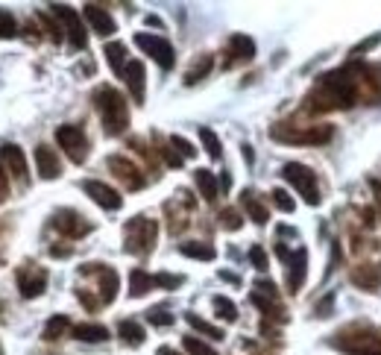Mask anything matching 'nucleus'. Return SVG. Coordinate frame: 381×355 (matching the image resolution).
<instances>
[{
  "instance_id": "obj_40",
  "label": "nucleus",
  "mask_w": 381,
  "mask_h": 355,
  "mask_svg": "<svg viewBox=\"0 0 381 355\" xmlns=\"http://www.w3.org/2000/svg\"><path fill=\"white\" fill-rule=\"evenodd\" d=\"M250 262H252V267H255V271H267V264H270V259H267V253H264V247H261V244H252V247H250Z\"/></svg>"
},
{
  "instance_id": "obj_7",
  "label": "nucleus",
  "mask_w": 381,
  "mask_h": 355,
  "mask_svg": "<svg viewBox=\"0 0 381 355\" xmlns=\"http://www.w3.org/2000/svg\"><path fill=\"white\" fill-rule=\"evenodd\" d=\"M135 44H138L141 51L150 56L162 71H170V68L176 65V51H174V44H170L167 39H162V35L138 33V35H135Z\"/></svg>"
},
{
  "instance_id": "obj_26",
  "label": "nucleus",
  "mask_w": 381,
  "mask_h": 355,
  "mask_svg": "<svg viewBox=\"0 0 381 355\" xmlns=\"http://www.w3.org/2000/svg\"><path fill=\"white\" fill-rule=\"evenodd\" d=\"M118 335H120V340H124L127 347H141L144 338H147L144 326L135 323V320H120V323H118Z\"/></svg>"
},
{
  "instance_id": "obj_38",
  "label": "nucleus",
  "mask_w": 381,
  "mask_h": 355,
  "mask_svg": "<svg viewBox=\"0 0 381 355\" xmlns=\"http://www.w3.org/2000/svg\"><path fill=\"white\" fill-rule=\"evenodd\" d=\"M270 197H273V203H276V209H281V212H285V215H290V212H293V206H297V203H293V200H290V194H288L285 188H273V194H270Z\"/></svg>"
},
{
  "instance_id": "obj_53",
  "label": "nucleus",
  "mask_w": 381,
  "mask_h": 355,
  "mask_svg": "<svg viewBox=\"0 0 381 355\" xmlns=\"http://www.w3.org/2000/svg\"><path fill=\"white\" fill-rule=\"evenodd\" d=\"M0 355H3V347H0Z\"/></svg>"
},
{
  "instance_id": "obj_22",
  "label": "nucleus",
  "mask_w": 381,
  "mask_h": 355,
  "mask_svg": "<svg viewBox=\"0 0 381 355\" xmlns=\"http://www.w3.org/2000/svg\"><path fill=\"white\" fill-rule=\"evenodd\" d=\"M103 56H106V62H109V68H112L118 77H124L127 73V44H120V42H109L106 47H103Z\"/></svg>"
},
{
  "instance_id": "obj_21",
  "label": "nucleus",
  "mask_w": 381,
  "mask_h": 355,
  "mask_svg": "<svg viewBox=\"0 0 381 355\" xmlns=\"http://www.w3.org/2000/svg\"><path fill=\"white\" fill-rule=\"evenodd\" d=\"M241 206H243V212L250 215V220H252V224L264 226L267 220H270V212H267V206H264L261 200L255 197V191H250V188L243 191V194H241Z\"/></svg>"
},
{
  "instance_id": "obj_14",
  "label": "nucleus",
  "mask_w": 381,
  "mask_h": 355,
  "mask_svg": "<svg viewBox=\"0 0 381 355\" xmlns=\"http://www.w3.org/2000/svg\"><path fill=\"white\" fill-rule=\"evenodd\" d=\"M82 191L89 194V197L100 206V209H106V212H118L120 206H124V197H120L112 185H106V182H100V179H85L82 182Z\"/></svg>"
},
{
  "instance_id": "obj_43",
  "label": "nucleus",
  "mask_w": 381,
  "mask_h": 355,
  "mask_svg": "<svg viewBox=\"0 0 381 355\" xmlns=\"http://www.w3.org/2000/svg\"><path fill=\"white\" fill-rule=\"evenodd\" d=\"M77 300H80V302H82V305H85V309H89V311H97V309H100V305H103L100 300H94L89 291H77Z\"/></svg>"
},
{
  "instance_id": "obj_33",
  "label": "nucleus",
  "mask_w": 381,
  "mask_h": 355,
  "mask_svg": "<svg viewBox=\"0 0 381 355\" xmlns=\"http://www.w3.org/2000/svg\"><path fill=\"white\" fill-rule=\"evenodd\" d=\"M214 311H217L220 320H226V323L238 320V305L232 302L229 297H214Z\"/></svg>"
},
{
  "instance_id": "obj_25",
  "label": "nucleus",
  "mask_w": 381,
  "mask_h": 355,
  "mask_svg": "<svg viewBox=\"0 0 381 355\" xmlns=\"http://www.w3.org/2000/svg\"><path fill=\"white\" fill-rule=\"evenodd\" d=\"M194 182H196V188H200V194H203V200L205 203H214L217 200V179H214V174L212 170H205V167H200V170H194Z\"/></svg>"
},
{
  "instance_id": "obj_32",
  "label": "nucleus",
  "mask_w": 381,
  "mask_h": 355,
  "mask_svg": "<svg viewBox=\"0 0 381 355\" xmlns=\"http://www.w3.org/2000/svg\"><path fill=\"white\" fill-rule=\"evenodd\" d=\"M200 141L205 147V153L212 156V158H220L223 156V147H220V138H217V132L212 127H200Z\"/></svg>"
},
{
  "instance_id": "obj_27",
  "label": "nucleus",
  "mask_w": 381,
  "mask_h": 355,
  "mask_svg": "<svg viewBox=\"0 0 381 355\" xmlns=\"http://www.w3.org/2000/svg\"><path fill=\"white\" fill-rule=\"evenodd\" d=\"M179 253L188 255V259H200V262H214L217 250L212 244H203V241H188V244H179Z\"/></svg>"
},
{
  "instance_id": "obj_19",
  "label": "nucleus",
  "mask_w": 381,
  "mask_h": 355,
  "mask_svg": "<svg viewBox=\"0 0 381 355\" xmlns=\"http://www.w3.org/2000/svg\"><path fill=\"white\" fill-rule=\"evenodd\" d=\"M305 264H308V253L305 250H297V253H290V259H288V291L290 293H297L305 282Z\"/></svg>"
},
{
  "instance_id": "obj_11",
  "label": "nucleus",
  "mask_w": 381,
  "mask_h": 355,
  "mask_svg": "<svg viewBox=\"0 0 381 355\" xmlns=\"http://www.w3.org/2000/svg\"><path fill=\"white\" fill-rule=\"evenodd\" d=\"M0 165L6 167L9 179H15L18 185L27 188L30 185V170H27V156L18 144H3L0 147Z\"/></svg>"
},
{
  "instance_id": "obj_42",
  "label": "nucleus",
  "mask_w": 381,
  "mask_h": 355,
  "mask_svg": "<svg viewBox=\"0 0 381 355\" xmlns=\"http://www.w3.org/2000/svg\"><path fill=\"white\" fill-rule=\"evenodd\" d=\"M182 282H185V279L174 276V273H158V276H156V285H158V288H170V291H174V288H179Z\"/></svg>"
},
{
  "instance_id": "obj_17",
  "label": "nucleus",
  "mask_w": 381,
  "mask_h": 355,
  "mask_svg": "<svg viewBox=\"0 0 381 355\" xmlns=\"http://www.w3.org/2000/svg\"><path fill=\"white\" fill-rule=\"evenodd\" d=\"M82 15H85V21L91 24V30H94L97 35H112V33L118 30L115 18L109 15V9H103L100 3H85V6H82Z\"/></svg>"
},
{
  "instance_id": "obj_48",
  "label": "nucleus",
  "mask_w": 381,
  "mask_h": 355,
  "mask_svg": "<svg viewBox=\"0 0 381 355\" xmlns=\"http://www.w3.org/2000/svg\"><path fill=\"white\" fill-rule=\"evenodd\" d=\"M381 42V35H373V39H366V42H361V44H355L352 47V56H358V53H364V51H370V47H375Z\"/></svg>"
},
{
  "instance_id": "obj_20",
  "label": "nucleus",
  "mask_w": 381,
  "mask_h": 355,
  "mask_svg": "<svg viewBox=\"0 0 381 355\" xmlns=\"http://www.w3.org/2000/svg\"><path fill=\"white\" fill-rule=\"evenodd\" d=\"M229 65H235V62H250V59L255 56V42L250 39V35H243V33H235L229 39Z\"/></svg>"
},
{
  "instance_id": "obj_44",
  "label": "nucleus",
  "mask_w": 381,
  "mask_h": 355,
  "mask_svg": "<svg viewBox=\"0 0 381 355\" xmlns=\"http://www.w3.org/2000/svg\"><path fill=\"white\" fill-rule=\"evenodd\" d=\"M162 156H165V162H167L170 167H182V162H185V158H182V156L174 150V147H165Z\"/></svg>"
},
{
  "instance_id": "obj_1",
  "label": "nucleus",
  "mask_w": 381,
  "mask_h": 355,
  "mask_svg": "<svg viewBox=\"0 0 381 355\" xmlns=\"http://www.w3.org/2000/svg\"><path fill=\"white\" fill-rule=\"evenodd\" d=\"M358 77L361 65H349L340 71H331L326 77H319L314 91L305 97V109L308 112H335V109H352L358 100Z\"/></svg>"
},
{
  "instance_id": "obj_37",
  "label": "nucleus",
  "mask_w": 381,
  "mask_h": 355,
  "mask_svg": "<svg viewBox=\"0 0 381 355\" xmlns=\"http://www.w3.org/2000/svg\"><path fill=\"white\" fill-rule=\"evenodd\" d=\"M39 24H41V27L47 30V39H50V42H62V27H59V24H53V18L50 15H47V12H39Z\"/></svg>"
},
{
  "instance_id": "obj_30",
  "label": "nucleus",
  "mask_w": 381,
  "mask_h": 355,
  "mask_svg": "<svg viewBox=\"0 0 381 355\" xmlns=\"http://www.w3.org/2000/svg\"><path fill=\"white\" fill-rule=\"evenodd\" d=\"M68 329H71L68 317H65V314H56V317H50V320H47L41 338H44V340H59V338H65Z\"/></svg>"
},
{
  "instance_id": "obj_28",
  "label": "nucleus",
  "mask_w": 381,
  "mask_h": 355,
  "mask_svg": "<svg viewBox=\"0 0 381 355\" xmlns=\"http://www.w3.org/2000/svg\"><path fill=\"white\" fill-rule=\"evenodd\" d=\"M153 288H156V276L141 271V267H135V271L129 273V293L132 297H144V293L153 291Z\"/></svg>"
},
{
  "instance_id": "obj_5",
  "label": "nucleus",
  "mask_w": 381,
  "mask_h": 355,
  "mask_svg": "<svg viewBox=\"0 0 381 355\" xmlns=\"http://www.w3.org/2000/svg\"><path fill=\"white\" fill-rule=\"evenodd\" d=\"M335 136V129L328 124H319V127H290V124H276L270 129V138H276L281 144H326Z\"/></svg>"
},
{
  "instance_id": "obj_6",
  "label": "nucleus",
  "mask_w": 381,
  "mask_h": 355,
  "mask_svg": "<svg viewBox=\"0 0 381 355\" xmlns=\"http://www.w3.org/2000/svg\"><path fill=\"white\" fill-rule=\"evenodd\" d=\"M281 176H285L293 188H297L299 197L308 203V206H319V185H317V174L308 165H299V162H288L281 167Z\"/></svg>"
},
{
  "instance_id": "obj_47",
  "label": "nucleus",
  "mask_w": 381,
  "mask_h": 355,
  "mask_svg": "<svg viewBox=\"0 0 381 355\" xmlns=\"http://www.w3.org/2000/svg\"><path fill=\"white\" fill-rule=\"evenodd\" d=\"M331 305H335V293H328V297L323 300V302H317V317H328L331 314Z\"/></svg>"
},
{
  "instance_id": "obj_3",
  "label": "nucleus",
  "mask_w": 381,
  "mask_h": 355,
  "mask_svg": "<svg viewBox=\"0 0 381 355\" xmlns=\"http://www.w3.org/2000/svg\"><path fill=\"white\" fill-rule=\"evenodd\" d=\"M158 238V224L150 217H132L124 226V250L129 255H150Z\"/></svg>"
},
{
  "instance_id": "obj_24",
  "label": "nucleus",
  "mask_w": 381,
  "mask_h": 355,
  "mask_svg": "<svg viewBox=\"0 0 381 355\" xmlns=\"http://www.w3.org/2000/svg\"><path fill=\"white\" fill-rule=\"evenodd\" d=\"M73 338L82 344H100V340H109V329L100 323H80L73 326Z\"/></svg>"
},
{
  "instance_id": "obj_50",
  "label": "nucleus",
  "mask_w": 381,
  "mask_h": 355,
  "mask_svg": "<svg viewBox=\"0 0 381 355\" xmlns=\"http://www.w3.org/2000/svg\"><path fill=\"white\" fill-rule=\"evenodd\" d=\"M241 150H243V158H247V162L252 165V147H250V144H243V147H241Z\"/></svg>"
},
{
  "instance_id": "obj_12",
  "label": "nucleus",
  "mask_w": 381,
  "mask_h": 355,
  "mask_svg": "<svg viewBox=\"0 0 381 355\" xmlns=\"http://www.w3.org/2000/svg\"><path fill=\"white\" fill-rule=\"evenodd\" d=\"M18 291H21V297L24 300H35V297H41V293L47 291V271L39 264H24L18 267Z\"/></svg>"
},
{
  "instance_id": "obj_15",
  "label": "nucleus",
  "mask_w": 381,
  "mask_h": 355,
  "mask_svg": "<svg viewBox=\"0 0 381 355\" xmlns=\"http://www.w3.org/2000/svg\"><path fill=\"white\" fill-rule=\"evenodd\" d=\"M80 271H82V273H97V276H100V302H103V305L115 302L118 288H120V279H118V273L112 271V267H109V264H82Z\"/></svg>"
},
{
  "instance_id": "obj_35",
  "label": "nucleus",
  "mask_w": 381,
  "mask_h": 355,
  "mask_svg": "<svg viewBox=\"0 0 381 355\" xmlns=\"http://www.w3.org/2000/svg\"><path fill=\"white\" fill-rule=\"evenodd\" d=\"M18 35V24L12 18V12L0 6V39H15Z\"/></svg>"
},
{
  "instance_id": "obj_34",
  "label": "nucleus",
  "mask_w": 381,
  "mask_h": 355,
  "mask_svg": "<svg viewBox=\"0 0 381 355\" xmlns=\"http://www.w3.org/2000/svg\"><path fill=\"white\" fill-rule=\"evenodd\" d=\"M182 347H185V352H188V355H220L214 347H208L205 340L194 338V335H188L185 340H182Z\"/></svg>"
},
{
  "instance_id": "obj_49",
  "label": "nucleus",
  "mask_w": 381,
  "mask_h": 355,
  "mask_svg": "<svg viewBox=\"0 0 381 355\" xmlns=\"http://www.w3.org/2000/svg\"><path fill=\"white\" fill-rule=\"evenodd\" d=\"M50 255H56V259H65V255H71L68 247H50Z\"/></svg>"
},
{
  "instance_id": "obj_4",
  "label": "nucleus",
  "mask_w": 381,
  "mask_h": 355,
  "mask_svg": "<svg viewBox=\"0 0 381 355\" xmlns=\"http://www.w3.org/2000/svg\"><path fill=\"white\" fill-rule=\"evenodd\" d=\"M331 344L346 355H381V338L373 329H364V326H352L346 332H337Z\"/></svg>"
},
{
  "instance_id": "obj_45",
  "label": "nucleus",
  "mask_w": 381,
  "mask_h": 355,
  "mask_svg": "<svg viewBox=\"0 0 381 355\" xmlns=\"http://www.w3.org/2000/svg\"><path fill=\"white\" fill-rule=\"evenodd\" d=\"M6 200H9V174H6V167L0 165V206Z\"/></svg>"
},
{
  "instance_id": "obj_41",
  "label": "nucleus",
  "mask_w": 381,
  "mask_h": 355,
  "mask_svg": "<svg viewBox=\"0 0 381 355\" xmlns=\"http://www.w3.org/2000/svg\"><path fill=\"white\" fill-rule=\"evenodd\" d=\"M170 147H174V150H176L182 158H194V156H196L194 144H191V141H185L182 136H170Z\"/></svg>"
},
{
  "instance_id": "obj_46",
  "label": "nucleus",
  "mask_w": 381,
  "mask_h": 355,
  "mask_svg": "<svg viewBox=\"0 0 381 355\" xmlns=\"http://www.w3.org/2000/svg\"><path fill=\"white\" fill-rule=\"evenodd\" d=\"M255 291H261V293H267V297H276V300H279V291H276V285L270 282V279H258Z\"/></svg>"
},
{
  "instance_id": "obj_8",
  "label": "nucleus",
  "mask_w": 381,
  "mask_h": 355,
  "mask_svg": "<svg viewBox=\"0 0 381 355\" xmlns=\"http://www.w3.org/2000/svg\"><path fill=\"white\" fill-rule=\"evenodd\" d=\"M56 141L59 147L68 153V158L73 165H82L85 158H89V138H85V132L73 124H62L56 129Z\"/></svg>"
},
{
  "instance_id": "obj_39",
  "label": "nucleus",
  "mask_w": 381,
  "mask_h": 355,
  "mask_svg": "<svg viewBox=\"0 0 381 355\" xmlns=\"http://www.w3.org/2000/svg\"><path fill=\"white\" fill-rule=\"evenodd\" d=\"M147 320H150L153 326H174L176 317L170 314L167 309H150V311H147Z\"/></svg>"
},
{
  "instance_id": "obj_2",
  "label": "nucleus",
  "mask_w": 381,
  "mask_h": 355,
  "mask_svg": "<svg viewBox=\"0 0 381 355\" xmlns=\"http://www.w3.org/2000/svg\"><path fill=\"white\" fill-rule=\"evenodd\" d=\"M94 109L100 115V124L106 129V136H124L129 127V103L115 85H97L94 94Z\"/></svg>"
},
{
  "instance_id": "obj_31",
  "label": "nucleus",
  "mask_w": 381,
  "mask_h": 355,
  "mask_svg": "<svg viewBox=\"0 0 381 355\" xmlns=\"http://www.w3.org/2000/svg\"><path fill=\"white\" fill-rule=\"evenodd\" d=\"M212 65H214V59L212 56H200V59H196V62L191 65V71L185 73V85H196V82H200V80H205L208 77V71H212Z\"/></svg>"
},
{
  "instance_id": "obj_18",
  "label": "nucleus",
  "mask_w": 381,
  "mask_h": 355,
  "mask_svg": "<svg viewBox=\"0 0 381 355\" xmlns=\"http://www.w3.org/2000/svg\"><path fill=\"white\" fill-rule=\"evenodd\" d=\"M124 80H127V89L132 94V100L135 103H144V85H147V73H144V62H138V59H132V62L127 65V73H124Z\"/></svg>"
},
{
  "instance_id": "obj_29",
  "label": "nucleus",
  "mask_w": 381,
  "mask_h": 355,
  "mask_svg": "<svg viewBox=\"0 0 381 355\" xmlns=\"http://www.w3.org/2000/svg\"><path fill=\"white\" fill-rule=\"evenodd\" d=\"M185 320H188V326L194 329V332H200V335L212 338V340H223V338H226V335H223V329L212 326V323L203 320V317H200V314H194V311H188V314H185Z\"/></svg>"
},
{
  "instance_id": "obj_36",
  "label": "nucleus",
  "mask_w": 381,
  "mask_h": 355,
  "mask_svg": "<svg viewBox=\"0 0 381 355\" xmlns=\"http://www.w3.org/2000/svg\"><path fill=\"white\" fill-rule=\"evenodd\" d=\"M217 220H220V226L229 229V232H238V229L243 226V217H241V212H238V209H223Z\"/></svg>"
},
{
  "instance_id": "obj_52",
  "label": "nucleus",
  "mask_w": 381,
  "mask_h": 355,
  "mask_svg": "<svg viewBox=\"0 0 381 355\" xmlns=\"http://www.w3.org/2000/svg\"><path fill=\"white\" fill-rule=\"evenodd\" d=\"M158 355H179L176 349H170V347H162V349H158Z\"/></svg>"
},
{
  "instance_id": "obj_10",
  "label": "nucleus",
  "mask_w": 381,
  "mask_h": 355,
  "mask_svg": "<svg viewBox=\"0 0 381 355\" xmlns=\"http://www.w3.org/2000/svg\"><path fill=\"white\" fill-rule=\"evenodd\" d=\"M106 167L112 170L115 179H118L127 191H141V188L147 185V179H144V174H141V167L135 165V162H129L127 156H109V158H106Z\"/></svg>"
},
{
  "instance_id": "obj_16",
  "label": "nucleus",
  "mask_w": 381,
  "mask_h": 355,
  "mask_svg": "<svg viewBox=\"0 0 381 355\" xmlns=\"http://www.w3.org/2000/svg\"><path fill=\"white\" fill-rule=\"evenodd\" d=\"M35 167H39L41 179H59L62 176V162L50 144H39L35 147Z\"/></svg>"
},
{
  "instance_id": "obj_51",
  "label": "nucleus",
  "mask_w": 381,
  "mask_h": 355,
  "mask_svg": "<svg viewBox=\"0 0 381 355\" xmlns=\"http://www.w3.org/2000/svg\"><path fill=\"white\" fill-rule=\"evenodd\" d=\"M370 185H373V191H375V197H378V203H381V182H378V179H373V182H370Z\"/></svg>"
},
{
  "instance_id": "obj_13",
  "label": "nucleus",
  "mask_w": 381,
  "mask_h": 355,
  "mask_svg": "<svg viewBox=\"0 0 381 355\" xmlns=\"http://www.w3.org/2000/svg\"><path fill=\"white\" fill-rule=\"evenodd\" d=\"M53 226H56V232H62V235L71 238V241H77V238H82V235H89V232H91L89 217L80 215L77 209H59L53 215Z\"/></svg>"
},
{
  "instance_id": "obj_9",
  "label": "nucleus",
  "mask_w": 381,
  "mask_h": 355,
  "mask_svg": "<svg viewBox=\"0 0 381 355\" xmlns=\"http://www.w3.org/2000/svg\"><path fill=\"white\" fill-rule=\"evenodd\" d=\"M53 15L62 21V27H65V35H68V42L73 51H85V44H89V35H85V27H82V18H80V12L77 9H71L68 3H53Z\"/></svg>"
},
{
  "instance_id": "obj_23",
  "label": "nucleus",
  "mask_w": 381,
  "mask_h": 355,
  "mask_svg": "<svg viewBox=\"0 0 381 355\" xmlns=\"http://www.w3.org/2000/svg\"><path fill=\"white\" fill-rule=\"evenodd\" d=\"M352 282L364 291H378L381 288V271H375L370 264H358V267H352Z\"/></svg>"
}]
</instances>
